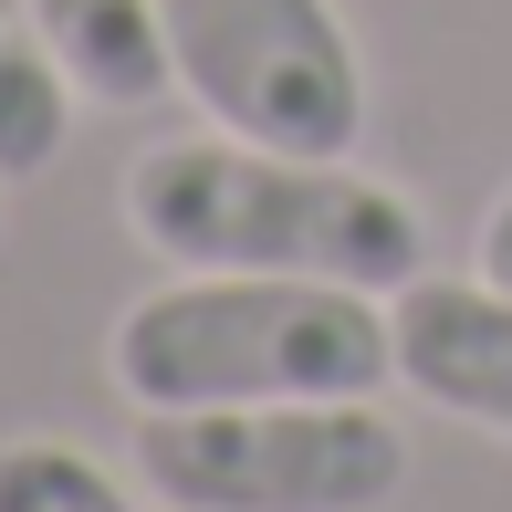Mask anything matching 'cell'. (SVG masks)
Here are the masks:
<instances>
[{
    "instance_id": "5",
    "label": "cell",
    "mask_w": 512,
    "mask_h": 512,
    "mask_svg": "<svg viewBox=\"0 0 512 512\" xmlns=\"http://www.w3.org/2000/svg\"><path fill=\"white\" fill-rule=\"evenodd\" d=\"M398 387L481 439H512V283L492 272H418L387 293Z\"/></svg>"
},
{
    "instance_id": "8",
    "label": "cell",
    "mask_w": 512,
    "mask_h": 512,
    "mask_svg": "<svg viewBox=\"0 0 512 512\" xmlns=\"http://www.w3.org/2000/svg\"><path fill=\"white\" fill-rule=\"evenodd\" d=\"M0 512H136V492L74 439H0Z\"/></svg>"
},
{
    "instance_id": "10",
    "label": "cell",
    "mask_w": 512,
    "mask_h": 512,
    "mask_svg": "<svg viewBox=\"0 0 512 512\" xmlns=\"http://www.w3.org/2000/svg\"><path fill=\"white\" fill-rule=\"evenodd\" d=\"M0 189H11V178H0Z\"/></svg>"
},
{
    "instance_id": "9",
    "label": "cell",
    "mask_w": 512,
    "mask_h": 512,
    "mask_svg": "<svg viewBox=\"0 0 512 512\" xmlns=\"http://www.w3.org/2000/svg\"><path fill=\"white\" fill-rule=\"evenodd\" d=\"M471 272H492V283H512V189L481 209V251H471Z\"/></svg>"
},
{
    "instance_id": "3",
    "label": "cell",
    "mask_w": 512,
    "mask_h": 512,
    "mask_svg": "<svg viewBox=\"0 0 512 512\" xmlns=\"http://www.w3.org/2000/svg\"><path fill=\"white\" fill-rule=\"evenodd\" d=\"M136 481L168 512H377L408 492V429L387 398L136 408Z\"/></svg>"
},
{
    "instance_id": "4",
    "label": "cell",
    "mask_w": 512,
    "mask_h": 512,
    "mask_svg": "<svg viewBox=\"0 0 512 512\" xmlns=\"http://www.w3.org/2000/svg\"><path fill=\"white\" fill-rule=\"evenodd\" d=\"M168 74L209 126L304 157H356L366 63L335 0H157Z\"/></svg>"
},
{
    "instance_id": "1",
    "label": "cell",
    "mask_w": 512,
    "mask_h": 512,
    "mask_svg": "<svg viewBox=\"0 0 512 512\" xmlns=\"http://www.w3.org/2000/svg\"><path fill=\"white\" fill-rule=\"evenodd\" d=\"M126 230L168 272H314L398 293L429 272V220L398 178L356 157H304L262 136H168L126 168Z\"/></svg>"
},
{
    "instance_id": "2",
    "label": "cell",
    "mask_w": 512,
    "mask_h": 512,
    "mask_svg": "<svg viewBox=\"0 0 512 512\" xmlns=\"http://www.w3.org/2000/svg\"><path fill=\"white\" fill-rule=\"evenodd\" d=\"M126 408H241V398H377L398 387L387 293L314 272H178L105 335Z\"/></svg>"
},
{
    "instance_id": "6",
    "label": "cell",
    "mask_w": 512,
    "mask_h": 512,
    "mask_svg": "<svg viewBox=\"0 0 512 512\" xmlns=\"http://www.w3.org/2000/svg\"><path fill=\"white\" fill-rule=\"evenodd\" d=\"M32 21H42V42H53V63L74 74L84 105L136 115V105H157L178 84L168 74V32H157V0H32Z\"/></svg>"
},
{
    "instance_id": "7",
    "label": "cell",
    "mask_w": 512,
    "mask_h": 512,
    "mask_svg": "<svg viewBox=\"0 0 512 512\" xmlns=\"http://www.w3.org/2000/svg\"><path fill=\"white\" fill-rule=\"evenodd\" d=\"M74 136V74L53 63L32 0H0V178H42Z\"/></svg>"
}]
</instances>
